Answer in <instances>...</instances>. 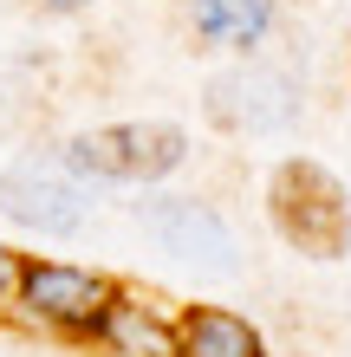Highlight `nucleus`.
<instances>
[{
	"label": "nucleus",
	"instance_id": "nucleus-10",
	"mask_svg": "<svg viewBox=\"0 0 351 357\" xmlns=\"http://www.w3.org/2000/svg\"><path fill=\"white\" fill-rule=\"evenodd\" d=\"M13 280H20V266H13V254H7V247H0V292H7Z\"/></svg>",
	"mask_w": 351,
	"mask_h": 357
},
{
	"label": "nucleus",
	"instance_id": "nucleus-7",
	"mask_svg": "<svg viewBox=\"0 0 351 357\" xmlns=\"http://www.w3.org/2000/svg\"><path fill=\"white\" fill-rule=\"evenodd\" d=\"M176 357H260V331L234 312H189L176 331Z\"/></svg>",
	"mask_w": 351,
	"mask_h": 357
},
{
	"label": "nucleus",
	"instance_id": "nucleus-8",
	"mask_svg": "<svg viewBox=\"0 0 351 357\" xmlns=\"http://www.w3.org/2000/svg\"><path fill=\"white\" fill-rule=\"evenodd\" d=\"M98 331H105V338H111L124 357H176L170 325H163L143 299H124V292L111 299V312H105V325H98Z\"/></svg>",
	"mask_w": 351,
	"mask_h": 357
},
{
	"label": "nucleus",
	"instance_id": "nucleus-11",
	"mask_svg": "<svg viewBox=\"0 0 351 357\" xmlns=\"http://www.w3.org/2000/svg\"><path fill=\"white\" fill-rule=\"evenodd\" d=\"M46 7H52V13H72V7H85V0H46Z\"/></svg>",
	"mask_w": 351,
	"mask_h": 357
},
{
	"label": "nucleus",
	"instance_id": "nucleus-4",
	"mask_svg": "<svg viewBox=\"0 0 351 357\" xmlns=\"http://www.w3.org/2000/svg\"><path fill=\"white\" fill-rule=\"evenodd\" d=\"M0 215L33 227V234H78L85 215H91V202L59 162L27 156V162H13V169H0Z\"/></svg>",
	"mask_w": 351,
	"mask_h": 357
},
{
	"label": "nucleus",
	"instance_id": "nucleus-5",
	"mask_svg": "<svg viewBox=\"0 0 351 357\" xmlns=\"http://www.w3.org/2000/svg\"><path fill=\"white\" fill-rule=\"evenodd\" d=\"M20 299H27L33 319H46V325H66V331H98L105 325V312H111V280H98V273L85 266H59V260H33V266H20Z\"/></svg>",
	"mask_w": 351,
	"mask_h": 357
},
{
	"label": "nucleus",
	"instance_id": "nucleus-3",
	"mask_svg": "<svg viewBox=\"0 0 351 357\" xmlns=\"http://www.w3.org/2000/svg\"><path fill=\"white\" fill-rule=\"evenodd\" d=\"M137 221L170 260L195 266V273H234V234L221 227L215 208H202L189 195H156V202H137Z\"/></svg>",
	"mask_w": 351,
	"mask_h": 357
},
{
	"label": "nucleus",
	"instance_id": "nucleus-2",
	"mask_svg": "<svg viewBox=\"0 0 351 357\" xmlns=\"http://www.w3.org/2000/svg\"><path fill=\"white\" fill-rule=\"evenodd\" d=\"M182 130L176 123H111L66 143V169L98 176V182H156L182 162Z\"/></svg>",
	"mask_w": 351,
	"mask_h": 357
},
{
	"label": "nucleus",
	"instance_id": "nucleus-9",
	"mask_svg": "<svg viewBox=\"0 0 351 357\" xmlns=\"http://www.w3.org/2000/svg\"><path fill=\"white\" fill-rule=\"evenodd\" d=\"M274 20V0H195V33L215 46H254Z\"/></svg>",
	"mask_w": 351,
	"mask_h": 357
},
{
	"label": "nucleus",
	"instance_id": "nucleus-1",
	"mask_svg": "<svg viewBox=\"0 0 351 357\" xmlns=\"http://www.w3.org/2000/svg\"><path fill=\"white\" fill-rule=\"evenodd\" d=\"M274 221L313 260H338L351 247V202L319 162H286L274 176Z\"/></svg>",
	"mask_w": 351,
	"mask_h": 357
},
{
	"label": "nucleus",
	"instance_id": "nucleus-6",
	"mask_svg": "<svg viewBox=\"0 0 351 357\" xmlns=\"http://www.w3.org/2000/svg\"><path fill=\"white\" fill-rule=\"evenodd\" d=\"M209 111L234 130H274L299 111V85L286 72H228V78H215Z\"/></svg>",
	"mask_w": 351,
	"mask_h": 357
}]
</instances>
